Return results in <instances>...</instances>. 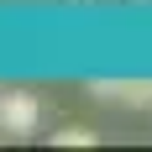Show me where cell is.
<instances>
[{
	"label": "cell",
	"instance_id": "6da1fadb",
	"mask_svg": "<svg viewBox=\"0 0 152 152\" xmlns=\"http://www.w3.org/2000/svg\"><path fill=\"white\" fill-rule=\"evenodd\" d=\"M37 115H42V105L26 89H5L0 94V131L5 137H31L37 131Z\"/></svg>",
	"mask_w": 152,
	"mask_h": 152
},
{
	"label": "cell",
	"instance_id": "7a4b0ae2",
	"mask_svg": "<svg viewBox=\"0 0 152 152\" xmlns=\"http://www.w3.org/2000/svg\"><path fill=\"white\" fill-rule=\"evenodd\" d=\"M89 89L115 105H152V79H94Z\"/></svg>",
	"mask_w": 152,
	"mask_h": 152
},
{
	"label": "cell",
	"instance_id": "3957f363",
	"mask_svg": "<svg viewBox=\"0 0 152 152\" xmlns=\"http://www.w3.org/2000/svg\"><path fill=\"white\" fill-rule=\"evenodd\" d=\"M58 147H94V131H84V126H68V131H58Z\"/></svg>",
	"mask_w": 152,
	"mask_h": 152
}]
</instances>
